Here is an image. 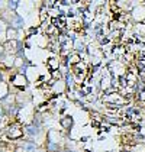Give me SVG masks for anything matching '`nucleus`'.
Wrapping results in <instances>:
<instances>
[{
    "label": "nucleus",
    "instance_id": "f257e3e1",
    "mask_svg": "<svg viewBox=\"0 0 145 152\" xmlns=\"http://www.w3.org/2000/svg\"><path fill=\"white\" fill-rule=\"evenodd\" d=\"M23 148L26 151H35V145H32V143H23Z\"/></svg>",
    "mask_w": 145,
    "mask_h": 152
},
{
    "label": "nucleus",
    "instance_id": "f03ea898",
    "mask_svg": "<svg viewBox=\"0 0 145 152\" xmlns=\"http://www.w3.org/2000/svg\"><path fill=\"white\" fill-rule=\"evenodd\" d=\"M16 3H18V0H10V6H12V9L16 7Z\"/></svg>",
    "mask_w": 145,
    "mask_h": 152
},
{
    "label": "nucleus",
    "instance_id": "7ed1b4c3",
    "mask_svg": "<svg viewBox=\"0 0 145 152\" xmlns=\"http://www.w3.org/2000/svg\"><path fill=\"white\" fill-rule=\"evenodd\" d=\"M23 22L20 20V17H16V20H15V25H22Z\"/></svg>",
    "mask_w": 145,
    "mask_h": 152
},
{
    "label": "nucleus",
    "instance_id": "20e7f679",
    "mask_svg": "<svg viewBox=\"0 0 145 152\" xmlns=\"http://www.w3.org/2000/svg\"><path fill=\"white\" fill-rule=\"evenodd\" d=\"M0 118H1V110H0Z\"/></svg>",
    "mask_w": 145,
    "mask_h": 152
}]
</instances>
